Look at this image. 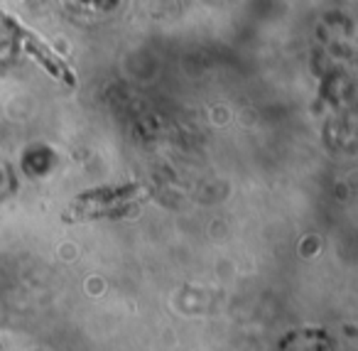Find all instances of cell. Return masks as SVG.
<instances>
[{"mask_svg":"<svg viewBox=\"0 0 358 351\" xmlns=\"http://www.w3.org/2000/svg\"><path fill=\"white\" fill-rule=\"evenodd\" d=\"M0 22H3V25H6L8 30L13 32V37H15L17 45H20L30 57H35V60L40 62V64L45 67V69L50 71L52 76L66 81V84H74V76H71L69 67H66L64 62H62L59 57H57L55 52H52L50 47H47L45 42H42L40 37L35 35V32H30L27 27H22L20 22H15L13 18L3 15V13H0Z\"/></svg>","mask_w":358,"mask_h":351,"instance_id":"2","label":"cell"},{"mask_svg":"<svg viewBox=\"0 0 358 351\" xmlns=\"http://www.w3.org/2000/svg\"><path fill=\"white\" fill-rule=\"evenodd\" d=\"M148 189L140 184H125V187H103V189H91V192L81 194L71 202L66 219H91L101 216V214H110L115 209L125 207V204L138 202L145 197Z\"/></svg>","mask_w":358,"mask_h":351,"instance_id":"1","label":"cell"}]
</instances>
